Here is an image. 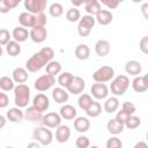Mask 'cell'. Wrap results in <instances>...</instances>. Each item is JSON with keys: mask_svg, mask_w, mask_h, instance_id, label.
Instances as JSON below:
<instances>
[{"mask_svg": "<svg viewBox=\"0 0 148 148\" xmlns=\"http://www.w3.org/2000/svg\"><path fill=\"white\" fill-rule=\"evenodd\" d=\"M30 102V88L24 83H18L14 88V103L18 108L28 106Z\"/></svg>", "mask_w": 148, "mask_h": 148, "instance_id": "cell-1", "label": "cell"}, {"mask_svg": "<svg viewBox=\"0 0 148 148\" xmlns=\"http://www.w3.org/2000/svg\"><path fill=\"white\" fill-rule=\"evenodd\" d=\"M128 87H130V79L126 75H118L112 80L110 89L114 96H123L128 89Z\"/></svg>", "mask_w": 148, "mask_h": 148, "instance_id": "cell-2", "label": "cell"}, {"mask_svg": "<svg viewBox=\"0 0 148 148\" xmlns=\"http://www.w3.org/2000/svg\"><path fill=\"white\" fill-rule=\"evenodd\" d=\"M47 60L44 58V56L38 51L36 53H34L25 62V68L31 72V73H36L38 71H40L43 67H45L47 65Z\"/></svg>", "mask_w": 148, "mask_h": 148, "instance_id": "cell-3", "label": "cell"}, {"mask_svg": "<svg viewBox=\"0 0 148 148\" xmlns=\"http://www.w3.org/2000/svg\"><path fill=\"white\" fill-rule=\"evenodd\" d=\"M32 138L38 141L40 143V146H49L52 143V140H53V134L52 132L49 130V127L42 125V126H38L32 132Z\"/></svg>", "mask_w": 148, "mask_h": 148, "instance_id": "cell-4", "label": "cell"}, {"mask_svg": "<svg viewBox=\"0 0 148 148\" xmlns=\"http://www.w3.org/2000/svg\"><path fill=\"white\" fill-rule=\"evenodd\" d=\"M96 23V17H94L92 15H83L77 24V32L81 37H87L89 36V34L91 32L94 25Z\"/></svg>", "mask_w": 148, "mask_h": 148, "instance_id": "cell-5", "label": "cell"}, {"mask_svg": "<svg viewBox=\"0 0 148 148\" xmlns=\"http://www.w3.org/2000/svg\"><path fill=\"white\" fill-rule=\"evenodd\" d=\"M114 76V69L111 66H102L98 69H96L92 74V79L95 82H108L111 81Z\"/></svg>", "mask_w": 148, "mask_h": 148, "instance_id": "cell-6", "label": "cell"}, {"mask_svg": "<svg viewBox=\"0 0 148 148\" xmlns=\"http://www.w3.org/2000/svg\"><path fill=\"white\" fill-rule=\"evenodd\" d=\"M54 83H56V77L53 75L46 73V74H44V75H42L35 80L34 87L38 91H46L50 88H52L54 86Z\"/></svg>", "mask_w": 148, "mask_h": 148, "instance_id": "cell-7", "label": "cell"}, {"mask_svg": "<svg viewBox=\"0 0 148 148\" xmlns=\"http://www.w3.org/2000/svg\"><path fill=\"white\" fill-rule=\"evenodd\" d=\"M23 1L27 12L32 13L35 15L43 13L47 6V0H23Z\"/></svg>", "mask_w": 148, "mask_h": 148, "instance_id": "cell-8", "label": "cell"}, {"mask_svg": "<svg viewBox=\"0 0 148 148\" xmlns=\"http://www.w3.org/2000/svg\"><path fill=\"white\" fill-rule=\"evenodd\" d=\"M61 116L60 113L57 112H49L46 114H44L43 117V121L42 125L49 127V128H57L58 126L61 125Z\"/></svg>", "mask_w": 148, "mask_h": 148, "instance_id": "cell-9", "label": "cell"}, {"mask_svg": "<svg viewBox=\"0 0 148 148\" xmlns=\"http://www.w3.org/2000/svg\"><path fill=\"white\" fill-rule=\"evenodd\" d=\"M46 37H47V30L44 25H35L34 28H31L30 38L34 43L40 44L46 39Z\"/></svg>", "mask_w": 148, "mask_h": 148, "instance_id": "cell-10", "label": "cell"}, {"mask_svg": "<svg viewBox=\"0 0 148 148\" xmlns=\"http://www.w3.org/2000/svg\"><path fill=\"white\" fill-rule=\"evenodd\" d=\"M90 94L96 99H104L109 95V88L103 82H96L90 88Z\"/></svg>", "mask_w": 148, "mask_h": 148, "instance_id": "cell-11", "label": "cell"}, {"mask_svg": "<svg viewBox=\"0 0 148 148\" xmlns=\"http://www.w3.org/2000/svg\"><path fill=\"white\" fill-rule=\"evenodd\" d=\"M43 112L39 111L37 108H35L34 105L31 106H28L25 112H24V118L31 123H36V124H42L43 121Z\"/></svg>", "mask_w": 148, "mask_h": 148, "instance_id": "cell-12", "label": "cell"}, {"mask_svg": "<svg viewBox=\"0 0 148 148\" xmlns=\"http://www.w3.org/2000/svg\"><path fill=\"white\" fill-rule=\"evenodd\" d=\"M86 88V82L81 76H74L72 82L69 83V86L67 87L68 92L73 94V95H80Z\"/></svg>", "mask_w": 148, "mask_h": 148, "instance_id": "cell-13", "label": "cell"}, {"mask_svg": "<svg viewBox=\"0 0 148 148\" xmlns=\"http://www.w3.org/2000/svg\"><path fill=\"white\" fill-rule=\"evenodd\" d=\"M32 105L37 108L39 111L44 112L47 111V109L50 108V99L44 94H37L32 99Z\"/></svg>", "mask_w": 148, "mask_h": 148, "instance_id": "cell-14", "label": "cell"}, {"mask_svg": "<svg viewBox=\"0 0 148 148\" xmlns=\"http://www.w3.org/2000/svg\"><path fill=\"white\" fill-rule=\"evenodd\" d=\"M18 22L24 28H34L36 25V15L29 12H23L18 15Z\"/></svg>", "mask_w": 148, "mask_h": 148, "instance_id": "cell-15", "label": "cell"}, {"mask_svg": "<svg viewBox=\"0 0 148 148\" xmlns=\"http://www.w3.org/2000/svg\"><path fill=\"white\" fill-rule=\"evenodd\" d=\"M52 98L58 104L66 103L68 101V90L66 88H62V87L54 88L52 90Z\"/></svg>", "mask_w": 148, "mask_h": 148, "instance_id": "cell-16", "label": "cell"}, {"mask_svg": "<svg viewBox=\"0 0 148 148\" xmlns=\"http://www.w3.org/2000/svg\"><path fill=\"white\" fill-rule=\"evenodd\" d=\"M124 127H125V124L119 121L117 118H112L108 121L106 124V130L109 133L113 134V135H117V134H120L123 131H124Z\"/></svg>", "mask_w": 148, "mask_h": 148, "instance_id": "cell-17", "label": "cell"}, {"mask_svg": "<svg viewBox=\"0 0 148 148\" xmlns=\"http://www.w3.org/2000/svg\"><path fill=\"white\" fill-rule=\"evenodd\" d=\"M71 138V130L67 125H60L56 131V140L59 143H65Z\"/></svg>", "mask_w": 148, "mask_h": 148, "instance_id": "cell-18", "label": "cell"}, {"mask_svg": "<svg viewBox=\"0 0 148 148\" xmlns=\"http://www.w3.org/2000/svg\"><path fill=\"white\" fill-rule=\"evenodd\" d=\"M110 50H111V46H110V43L106 39H99L95 44V52L98 57L103 58V57L108 56Z\"/></svg>", "mask_w": 148, "mask_h": 148, "instance_id": "cell-19", "label": "cell"}, {"mask_svg": "<svg viewBox=\"0 0 148 148\" xmlns=\"http://www.w3.org/2000/svg\"><path fill=\"white\" fill-rule=\"evenodd\" d=\"M6 117L9 121L12 123H21L22 119L24 118V113L23 111L21 110V108L18 106H15V108H10L7 113H6Z\"/></svg>", "mask_w": 148, "mask_h": 148, "instance_id": "cell-20", "label": "cell"}, {"mask_svg": "<svg viewBox=\"0 0 148 148\" xmlns=\"http://www.w3.org/2000/svg\"><path fill=\"white\" fill-rule=\"evenodd\" d=\"M60 116L62 119H66V120H72V119H75L76 118V114H77V111L76 109L71 105V104H65L60 108V111H59Z\"/></svg>", "mask_w": 148, "mask_h": 148, "instance_id": "cell-21", "label": "cell"}, {"mask_svg": "<svg viewBox=\"0 0 148 148\" xmlns=\"http://www.w3.org/2000/svg\"><path fill=\"white\" fill-rule=\"evenodd\" d=\"M28 69L23 68V67H16L13 73H12V77L16 83H24L27 82L29 75H28Z\"/></svg>", "mask_w": 148, "mask_h": 148, "instance_id": "cell-22", "label": "cell"}, {"mask_svg": "<svg viewBox=\"0 0 148 148\" xmlns=\"http://www.w3.org/2000/svg\"><path fill=\"white\" fill-rule=\"evenodd\" d=\"M74 128L79 133H86L90 128V121L87 117H76L74 119Z\"/></svg>", "mask_w": 148, "mask_h": 148, "instance_id": "cell-23", "label": "cell"}, {"mask_svg": "<svg viewBox=\"0 0 148 148\" xmlns=\"http://www.w3.org/2000/svg\"><path fill=\"white\" fill-rule=\"evenodd\" d=\"M12 36L16 42L22 43V42H25L28 39V37H30V32H28V30L21 25V27H16L13 29Z\"/></svg>", "mask_w": 148, "mask_h": 148, "instance_id": "cell-24", "label": "cell"}, {"mask_svg": "<svg viewBox=\"0 0 148 148\" xmlns=\"http://www.w3.org/2000/svg\"><path fill=\"white\" fill-rule=\"evenodd\" d=\"M141 64L138 61V60H128L126 64H125V71L127 74L132 75V76H136L141 73Z\"/></svg>", "mask_w": 148, "mask_h": 148, "instance_id": "cell-25", "label": "cell"}, {"mask_svg": "<svg viewBox=\"0 0 148 148\" xmlns=\"http://www.w3.org/2000/svg\"><path fill=\"white\" fill-rule=\"evenodd\" d=\"M112 20H113V15L108 9H101L99 13L96 15V21L101 25H108L112 22Z\"/></svg>", "mask_w": 148, "mask_h": 148, "instance_id": "cell-26", "label": "cell"}, {"mask_svg": "<svg viewBox=\"0 0 148 148\" xmlns=\"http://www.w3.org/2000/svg\"><path fill=\"white\" fill-rule=\"evenodd\" d=\"M84 9H86L87 14L96 16L99 13V10L102 9L99 0H89L87 3H84Z\"/></svg>", "mask_w": 148, "mask_h": 148, "instance_id": "cell-27", "label": "cell"}, {"mask_svg": "<svg viewBox=\"0 0 148 148\" xmlns=\"http://www.w3.org/2000/svg\"><path fill=\"white\" fill-rule=\"evenodd\" d=\"M75 57L79 60H87L90 56V49L87 44H80L75 49Z\"/></svg>", "mask_w": 148, "mask_h": 148, "instance_id": "cell-28", "label": "cell"}, {"mask_svg": "<svg viewBox=\"0 0 148 148\" xmlns=\"http://www.w3.org/2000/svg\"><path fill=\"white\" fill-rule=\"evenodd\" d=\"M119 108V99L117 97H109L104 102V111L108 113H113Z\"/></svg>", "mask_w": 148, "mask_h": 148, "instance_id": "cell-29", "label": "cell"}, {"mask_svg": "<svg viewBox=\"0 0 148 148\" xmlns=\"http://www.w3.org/2000/svg\"><path fill=\"white\" fill-rule=\"evenodd\" d=\"M22 0H0V12L1 13H8L9 10L17 7V5Z\"/></svg>", "mask_w": 148, "mask_h": 148, "instance_id": "cell-30", "label": "cell"}, {"mask_svg": "<svg viewBox=\"0 0 148 148\" xmlns=\"http://www.w3.org/2000/svg\"><path fill=\"white\" fill-rule=\"evenodd\" d=\"M132 88L136 92H143V91H146L148 88H147V86H146V83L143 81V76L136 75L133 79V81H132Z\"/></svg>", "mask_w": 148, "mask_h": 148, "instance_id": "cell-31", "label": "cell"}, {"mask_svg": "<svg viewBox=\"0 0 148 148\" xmlns=\"http://www.w3.org/2000/svg\"><path fill=\"white\" fill-rule=\"evenodd\" d=\"M6 52L10 56V57H16L21 53V45L18 42H16L15 39L14 40H10L7 45H6Z\"/></svg>", "mask_w": 148, "mask_h": 148, "instance_id": "cell-32", "label": "cell"}, {"mask_svg": "<svg viewBox=\"0 0 148 148\" xmlns=\"http://www.w3.org/2000/svg\"><path fill=\"white\" fill-rule=\"evenodd\" d=\"M45 69H46L47 74H51V75L56 76L57 74H59L61 72V64L59 61H57V60H51L45 66Z\"/></svg>", "mask_w": 148, "mask_h": 148, "instance_id": "cell-33", "label": "cell"}, {"mask_svg": "<svg viewBox=\"0 0 148 148\" xmlns=\"http://www.w3.org/2000/svg\"><path fill=\"white\" fill-rule=\"evenodd\" d=\"M14 80L13 77L10 79L9 76H1L0 77V88L2 91H10L14 90L15 84H14Z\"/></svg>", "mask_w": 148, "mask_h": 148, "instance_id": "cell-34", "label": "cell"}, {"mask_svg": "<svg viewBox=\"0 0 148 148\" xmlns=\"http://www.w3.org/2000/svg\"><path fill=\"white\" fill-rule=\"evenodd\" d=\"M73 77H74V75H73L72 73H69V72H64V73L59 74V76H58V83L60 84V87L67 89V87H68L69 83L72 82Z\"/></svg>", "mask_w": 148, "mask_h": 148, "instance_id": "cell-35", "label": "cell"}, {"mask_svg": "<svg viewBox=\"0 0 148 148\" xmlns=\"http://www.w3.org/2000/svg\"><path fill=\"white\" fill-rule=\"evenodd\" d=\"M92 102L94 101H92V98H91V96L89 94H81L80 97H79V99H77V104H79L80 109L83 110V111H86L90 106V104Z\"/></svg>", "mask_w": 148, "mask_h": 148, "instance_id": "cell-36", "label": "cell"}, {"mask_svg": "<svg viewBox=\"0 0 148 148\" xmlns=\"http://www.w3.org/2000/svg\"><path fill=\"white\" fill-rule=\"evenodd\" d=\"M101 112H102V106H101V104H99L98 102H95V101H94V102L90 104V106L86 110L87 116H89V117H91V118L98 117V116L101 114Z\"/></svg>", "mask_w": 148, "mask_h": 148, "instance_id": "cell-37", "label": "cell"}, {"mask_svg": "<svg viewBox=\"0 0 148 148\" xmlns=\"http://www.w3.org/2000/svg\"><path fill=\"white\" fill-rule=\"evenodd\" d=\"M81 18V13L76 7H72L66 12V20L68 22H79Z\"/></svg>", "mask_w": 148, "mask_h": 148, "instance_id": "cell-38", "label": "cell"}, {"mask_svg": "<svg viewBox=\"0 0 148 148\" xmlns=\"http://www.w3.org/2000/svg\"><path fill=\"white\" fill-rule=\"evenodd\" d=\"M49 13L52 17H60L64 14V7L59 2H53L49 7Z\"/></svg>", "mask_w": 148, "mask_h": 148, "instance_id": "cell-39", "label": "cell"}, {"mask_svg": "<svg viewBox=\"0 0 148 148\" xmlns=\"http://www.w3.org/2000/svg\"><path fill=\"white\" fill-rule=\"evenodd\" d=\"M140 125H141V119H140V117H138L135 114H131L125 123V127H127L128 130L138 128Z\"/></svg>", "mask_w": 148, "mask_h": 148, "instance_id": "cell-40", "label": "cell"}, {"mask_svg": "<svg viewBox=\"0 0 148 148\" xmlns=\"http://www.w3.org/2000/svg\"><path fill=\"white\" fill-rule=\"evenodd\" d=\"M12 37H13V36L9 34V31H8L7 29L2 28L1 31H0V44H1L2 46H6V45L10 42V38H12Z\"/></svg>", "mask_w": 148, "mask_h": 148, "instance_id": "cell-41", "label": "cell"}, {"mask_svg": "<svg viewBox=\"0 0 148 148\" xmlns=\"http://www.w3.org/2000/svg\"><path fill=\"white\" fill-rule=\"evenodd\" d=\"M75 146L77 148H88L90 146V140L86 135H80L75 141Z\"/></svg>", "mask_w": 148, "mask_h": 148, "instance_id": "cell-42", "label": "cell"}, {"mask_svg": "<svg viewBox=\"0 0 148 148\" xmlns=\"http://www.w3.org/2000/svg\"><path fill=\"white\" fill-rule=\"evenodd\" d=\"M105 146H106V148H121L123 147V142L117 136H112V138L108 139Z\"/></svg>", "mask_w": 148, "mask_h": 148, "instance_id": "cell-43", "label": "cell"}, {"mask_svg": "<svg viewBox=\"0 0 148 148\" xmlns=\"http://www.w3.org/2000/svg\"><path fill=\"white\" fill-rule=\"evenodd\" d=\"M39 52L44 56V58H45L47 61H51V60L53 59V57H54V51H53V49L50 47V46H45V47L40 49Z\"/></svg>", "mask_w": 148, "mask_h": 148, "instance_id": "cell-44", "label": "cell"}, {"mask_svg": "<svg viewBox=\"0 0 148 148\" xmlns=\"http://www.w3.org/2000/svg\"><path fill=\"white\" fill-rule=\"evenodd\" d=\"M121 109H123V110H125L126 112H128L130 114H134V113H135V111H136V106H135L132 102H128V101H126V102H124V103H123Z\"/></svg>", "mask_w": 148, "mask_h": 148, "instance_id": "cell-45", "label": "cell"}, {"mask_svg": "<svg viewBox=\"0 0 148 148\" xmlns=\"http://www.w3.org/2000/svg\"><path fill=\"white\" fill-rule=\"evenodd\" d=\"M139 47H140V51H141L142 53L148 54V36H143V37L140 39Z\"/></svg>", "mask_w": 148, "mask_h": 148, "instance_id": "cell-46", "label": "cell"}, {"mask_svg": "<svg viewBox=\"0 0 148 148\" xmlns=\"http://www.w3.org/2000/svg\"><path fill=\"white\" fill-rule=\"evenodd\" d=\"M130 116H131V114H130L128 112H126L125 110H123V109H121L120 111H118V112H117L116 118H117L119 121H121V123H124V124H125V123H126V120L128 119V117H130Z\"/></svg>", "mask_w": 148, "mask_h": 148, "instance_id": "cell-47", "label": "cell"}, {"mask_svg": "<svg viewBox=\"0 0 148 148\" xmlns=\"http://www.w3.org/2000/svg\"><path fill=\"white\" fill-rule=\"evenodd\" d=\"M47 23V18H46V15L43 13H39L36 15V25H44Z\"/></svg>", "mask_w": 148, "mask_h": 148, "instance_id": "cell-48", "label": "cell"}, {"mask_svg": "<svg viewBox=\"0 0 148 148\" xmlns=\"http://www.w3.org/2000/svg\"><path fill=\"white\" fill-rule=\"evenodd\" d=\"M123 1H124V0H106L104 5H105L109 9H114V8H117Z\"/></svg>", "mask_w": 148, "mask_h": 148, "instance_id": "cell-49", "label": "cell"}, {"mask_svg": "<svg viewBox=\"0 0 148 148\" xmlns=\"http://www.w3.org/2000/svg\"><path fill=\"white\" fill-rule=\"evenodd\" d=\"M9 103V97L5 92H0V108L5 109Z\"/></svg>", "mask_w": 148, "mask_h": 148, "instance_id": "cell-50", "label": "cell"}, {"mask_svg": "<svg viewBox=\"0 0 148 148\" xmlns=\"http://www.w3.org/2000/svg\"><path fill=\"white\" fill-rule=\"evenodd\" d=\"M141 13H142V15H143V17L148 21V2H145V3H142L141 5Z\"/></svg>", "mask_w": 148, "mask_h": 148, "instance_id": "cell-51", "label": "cell"}, {"mask_svg": "<svg viewBox=\"0 0 148 148\" xmlns=\"http://www.w3.org/2000/svg\"><path fill=\"white\" fill-rule=\"evenodd\" d=\"M71 2L74 7H80L81 5L84 3V0H71Z\"/></svg>", "mask_w": 148, "mask_h": 148, "instance_id": "cell-52", "label": "cell"}, {"mask_svg": "<svg viewBox=\"0 0 148 148\" xmlns=\"http://www.w3.org/2000/svg\"><path fill=\"white\" fill-rule=\"evenodd\" d=\"M135 148H139V147H143V148H147L148 147V143L147 142H142V141H140V142H138V143H135V146H134Z\"/></svg>", "mask_w": 148, "mask_h": 148, "instance_id": "cell-53", "label": "cell"}, {"mask_svg": "<svg viewBox=\"0 0 148 148\" xmlns=\"http://www.w3.org/2000/svg\"><path fill=\"white\" fill-rule=\"evenodd\" d=\"M5 124H6V118H5V116H0V128H3Z\"/></svg>", "mask_w": 148, "mask_h": 148, "instance_id": "cell-54", "label": "cell"}, {"mask_svg": "<svg viewBox=\"0 0 148 148\" xmlns=\"http://www.w3.org/2000/svg\"><path fill=\"white\" fill-rule=\"evenodd\" d=\"M39 146H40V143H39L38 141H36V142H31V143L28 145V147H37V148H39Z\"/></svg>", "mask_w": 148, "mask_h": 148, "instance_id": "cell-55", "label": "cell"}, {"mask_svg": "<svg viewBox=\"0 0 148 148\" xmlns=\"http://www.w3.org/2000/svg\"><path fill=\"white\" fill-rule=\"evenodd\" d=\"M143 81H145V83H146V86L148 88V73L146 75H143Z\"/></svg>", "mask_w": 148, "mask_h": 148, "instance_id": "cell-56", "label": "cell"}, {"mask_svg": "<svg viewBox=\"0 0 148 148\" xmlns=\"http://www.w3.org/2000/svg\"><path fill=\"white\" fill-rule=\"evenodd\" d=\"M132 2H134V3H139V2H141L142 0H131Z\"/></svg>", "mask_w": 148, "mask_h": 148, "instance_id": "cell-57", "label": "cell"}, {"mask_svg": "<svg viewBox=\"0 0 148 148\" xmlns=\"http://www.w3.org/2000/svg\"><path fill=\"white\" fill-rule=\"evenodd\" d=\"M146 138H147V141H148V132H147V134H146Z\"/></svg>", "mask_w": 148, "mask_h": 148, "instance_id": "cell-58", "label": "cell"}]
</instances>
